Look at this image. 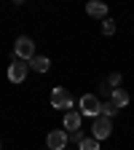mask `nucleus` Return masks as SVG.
I'll use <instances>...</instances> for the list:
<instances>
[{
	"label": "nucleus",
	"mask_w": 134,
	"mask_h": 150,
	"mask_svg": "<svg viewBox=\"0 0 134 150\" xmlns=\"http://www.w3.org/2000/svg\"><path fill=\"white\" fill-rule=\"evenodd\" d=\"M81 115L86 118H99L102 115V102L97 94H83L81 97Z\"/></svg>",
	"instance_id": "1"
},
{
	"label": "nucleus",
	"mask_w": 134,
	"mask_h": 150,
	"mask_svg": "<svg viewBox=\"0 0 134 150\" xmlns=\"http://www.w3.org/2000/svg\"><path fill=\"white\" fill-rule=\"evenodd\" d=\"M13 54H16V59L30 62L32 56H35V43H32V38L19 35V38H16V46H13Z\"/></svg>",
	"instance_id": "2"
},
{
	"label": "nucleus",
	"mask_w": 134,
	"mask_h": 150,
	"mask_svg": "<svg viewBox=\"0 0 134 150\" xmlns=\"http://www.w3.org/2000/svg\"><path fill=\"white\" fill-rule=\"evenodd\" d=\"M110 134H113V118H107V115L94 118V123H91V137L94 139H107Z\"/></svg>",
	"instance_id": "3"
},
{
	"label": "nucleus",
	"mask_w": 134,
	"mask_h": 150,
	"mask_svg": "<svg viewBox=\"0 0 134 150\" xmlns=\"http://www.w3.org/2000/svg\"><path fill=\"white\" fill-rule=\"evenodd\" d=\"M27 70H30V62L16 59V56H13V62H11V67H8V81H11V83H22V81L27 78Z\"/></svg>",
	"instance_id": "4"
},
{
	"label": "nucleus",
	"mask_w": 134,
	"mask_h": 150,
	"mask_svg": "<svg viewBox=\"0 0 134 150\" xmlns=\"http://www.w3.org/2000/svg\"><path fill=\"white\" fill-rule=\"evenodd\" d=\"M51 107H56V110H70L72 107V97H70V91L67 88H54L51 91Z\"/></svg>",
	"instance_id": "5"
},
{
	"label": "nucleus",
	"mask_w": 134,
	"mask_h": 150,
	"mask_svg": "<svg viewBox=\"0 0 134 150\" xmlns=\"http://www.w3.org/2000/svg\"><path fill=\"white\" fill-rule=\"evenodd\" d=\"M46 147L48 150H65L67 147V131H51V134L46 137Z\"/></svg>",
	"instance_id": "6"
},
{
	"label": "nucleus",
	"mask_w": 134,
	"mask_h": 150,
	"mask_svg": "<svg viewBox=\"0 0 134 150\" xmlns=\"http://www.w3.org/2000/svg\"><path fill=\"white\" fill-rule=\"evenodd\" d=\"M65 129H67V134H70V131H78L81 129V112L67 110L65 112Z\"/></svg>",
	"instance_id": "7"
},
{
	"label": "nucleus",
	"mask_w": 134,
	"mask_h": 150,
	"mask_svg": "<svg viewBox=\"0 0 134 150\" xmlns=\"http://www.w3.org/2000/svg\"><path fill=\"white\" fill-rule=\"evenodd\" d=\"M86 13L94 16V19H107V6L105 3H89L86 6Z\"/></svg>",
	"instance_id": "8"
},
{
	"label": "nucleus",
	"mask_w": 134,
	"mask_h": 150,
	"mask_svg": "<svg viewBox=\"0 0 134 150\" xmlns=\"http://www.w3.org/2000/svg\"><path fill=\"white\" fill-rule=\"evenodd\" d=\"M30 67L35 70V72H48V67H51V62H48V56H32L30 59Z\"/></svg>",
	"instance_id": "9"
},
{
	"label": "nucleus",
	"mask_w": 134,
	"mask_h": 150,
	"mask_svg": "<svg viewBox=\"0 0 134 150\" xmlns=\"http://www.w3.org/2000/svg\"><path fill=\"white\" fill-rule=\"evenodd\" d=\"M110 102L116 105L118 110L126 107V105H129V91H126V88H116V91H113V97H110Z\"/></svg>",
	"instance_id": "10"
},
{
	"label": "nucleus",
	"mask_w": 134,
	"mask_h": 150,
	"mask_svg": "<svg viewBox=\"0 0 134 150\" xmlns=\"http://www.w3.org/2000/svg\"><path fill=\"white\" fill-rule=\"evenodd\" d=\"M78 150H99V139H94V137H86V139L78 145Z\"/></svg>",
	"instance_id": "11"
},
{
	"label": "nucleus",
	"mask_w": 134,
	"mask_h": 150,
	"mask_svg": "<svg viewBox=\"0 0 134 150\" xmlns=\"http://www.w3.org/2000/svg\"><path fill=\"white\" fill-rule=\"evenodd\" d=\"M116 112H118V107H116V105H113L110 99H107V102H102V115H107V118H113V115H116Z\"/></svg>",
	"instance_id": "12"
},
{
	"label": "nucleus",
	"mask_w": 134,
	"mask_h": 150,
	"mask_svg": "<svg viewBox=\"0 0 134 150\" xmlns=\"http://www.w3.org/2000/svg\"><path fill=\"white\" fill-rule=\"evenodd\" d=\"M86 137H83V131L78 129V131H70V134H67V142H75V145H81Z\"/></svg>",
	"instance_id": "13"
},
{
	"label": "nucleus",
	"mask_w": 134,
	"mask_h": 150,
	"mask_svg": "<svg viewBox=\"0 0 134 150\" xmlns=\"http://www.w3.org/2000/svg\"><path fill=\"white\" fill-rule=\"evenodd\" d=\"M105 81L110 83V88H113V91H116V88H118V83H121V72H113V75H107Z\"/></svg>",
	"instance_id": "14"
},
{
	"label": "nucleus",
	"mask_w": 134,
	"mask_h": 150,
	"mask_svg": "<svg viewBox=\"0 0 134 150\" xmlns=\"http://www.w3.org/2000/svg\"><path fill=\"white\" fill-rule=\"evenodd\" d=\"M102 32L113 35V32H116V22H113V19H105V22H102Z\"/></svg>",
	"instance_id": "15"
},
{
	"label": "nucleus",
	"mask_w": 134,
	"mask_h": 150,
	"mask_svg": "<svg viewBox=\"0 0 134 150\" xmlns=\"http://www.w3.org/2000/svg\"><path fill=\"white\" fill-rule=\"evenodd\" d=\"M46 150H48V147H46Z\"/></svg>",
	"instance_id": "16"
}]
</instances>
